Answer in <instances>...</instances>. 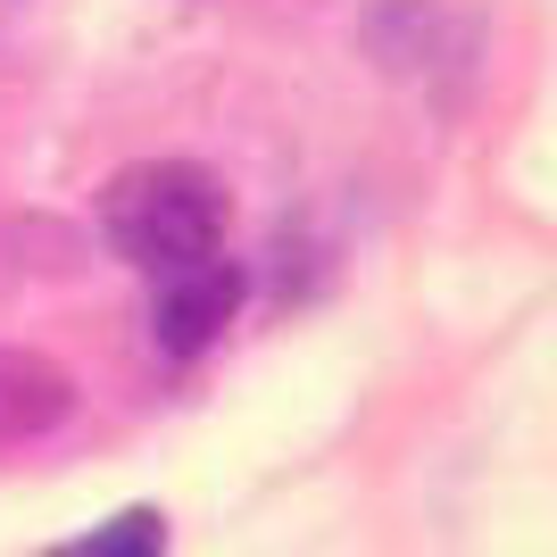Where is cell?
I'll use <instances>...</instances> for the list:
<instances>
[{"label":"cell","instance_id":"cell-1","mask_svg":"<svg viewBox=\"0 0 557 557\" xmlns=\"http://www.w3.org/2000/svg\"><path fill=\"white\" fill-rule=\"evenodd\" d=\"M233 225V191L200 159H134L100 191V233L141 275H175L191 258H216Z\"/></svg>","mask_w":557,"mask_h":557},{"label":"cell","instance_id":"cell-2","mask_svg":"<svg viewBox=\"0 0 557 557\" xmlns=\"http://www.w3.org/2000/svg\"><path fill=\"white\" fill-rule=\"evenodd\" d=\"M233 308H242V267H233V258H191V267L159 275L150 342H159L166 358H200L209 342H225Z\"/></svg>","mask_w":557,"mask_h":557},{"label":"cell","instance_id":"cell-3","mask_svg":"<svg viewBox=\"0 0 557 557\" xmlns=\"http://www.w3.org/2000/svg\"><path fill=\"white\" fill-rule=\"evenodd\" d=\"M67 408H75V383H67V367H59V358L0 342V449L59 433V424H67Z\"/></svg>","mask_w":557,"mask_h":557},{"label":"cell","instance_id":"cell-4","mask_svg":"<svg viewBox=\"0 0 557 557\" xmlns=\"http://www.w3.org/2000/svg\"><path fill=\"white\" fill-rule=\"evenodd\" d=\"M159 549H166V524L150 508H134V516H116L109 533L75 541V549H59V557H159Z\"/></svg>","mask_w":557,"mask_h":557}]
</instances>
